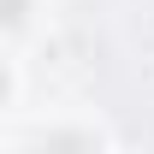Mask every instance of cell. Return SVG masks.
<instances>
[{"label": "cell", "instance_id": "6da1fadb", "mask_svg": "<svg viewBox=\"0 0 154 154\" xmlns=\"http://www.w3.org/2000/svg\"><path fill=\"white\" fill-rule=\"evenodd\" d=\"M18 12H24V0H0V24H12Z\"/></svg>", "mask_w": 154, "mask_h": 154}]
</instances>
